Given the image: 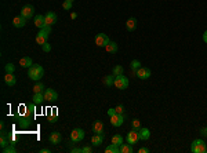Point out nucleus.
<instances>
[{
    "label": "nucleus",
    "instance_id": "nucleus-1",
    "mask_svg": "<svg viewBox=\"0 0 207 153\" xmlns=\"http://www.w3.org/2000/svg\"><path fill=\"white\" fill-rule=\"evenodd\" d=\"M191 152L192 153H206L207 152V145L203 139H195L191 145Z\"/></svg>",
    "mask_w": 207,
    "mask_h": 153
},
{
    "label": "nucleus",
    "instance_id": "nucleus-2",
    "mask_svg": "<svg viewBox=\"0 0 207 153\" xmlns=\"http://www.w3.org/2000/svg\"><path fill=\"white\" fill-rule=\"evenodd\" d=\"M113 86L119 90H126L129 87V79L126 76L120 75V76H115V81H113Z\"/></svg>",
    "mask_w": 207,
    "mask_h": 153
},
{
    "label": "nucleus",
    "instance_id": "nucleus-3",
    "mask_svg": "<svg viewBox=\"0 0 207 153\" xmlns=\"http://www.w3.org/2000/svg\"><path fill=\"white\" fill-rule=\"evenodd\" d=\"M94 40H95V44H97L98 47H105V46H106V44L111 41L109 37H108L105 33H98L97 36H95Z\"/></svg>",
    "mask_w": 207,
    "mask_h": 153
},
{
    "label": "nucleus",
    "instance_id": "nucleus-4",
    "mask_svg": "<svg viewBox=\"0 0 207 153\" xmlns=\"http://www.w3.org/2000/svg\"><path fill=\"white\" fill-rule=\"evenodd\" d=\"M84 138V131L82 128H75L71 132V141L72 142H80Z\"/></svg>",
    "mask_w": 207,
    "mask_h": 153
},
{
    "label": "nucleus",
    "instance_id": "nucleus-5",
    "mask_svg": "<svg viewBox=\"0 0 207 153\" xmlns=\"http://www.w3.org/2000/svg\"><path fill=\"white\" fill-rule=\"evenodd\" d=\"M33 14H35V8H33V6H31V4H26V6H24L22 7V10H21V14L24 18H26V20H29V18L33 17Z\"/></svg>",
    "mask_w": 207,
    "mask_h": 153
},
{
    "label": "nucleus",
    "instance_id": "nucleus-6",
    "mask_svg": "<svg viewBox=\"0 0 207 153\" xmlns=\"http://www.w3.org/2000/svg\"><path fill=\"white\" fill-rule=\"evenodd\" d=\"M123 123H124V114L116 113L113 116H111V124L113 127H120V126H123Z\"/></svg>",
    "mask_w": 207,
    "mask_h": 153
},
{
    "label": "nucleus",
    "instance_id": "nucleus-7",
    "mask_svg": "<svg viewBox=\"0 0 207 153\" xmlns=\"http://www.w3.org/2000/svg\"><path fill=\"white\" fill-rule=\"evenodd\" d=\"M126 139H127V142H129L130 145H135V143L139 141V134H138V131H135V130H131V131L127 134Z\"/></svg>",
    "mask_w": 207,
    "mask_h": 153
},
{
    "label": "nucleus",
    "instance_id": "nucleus-8",
    "mask_svg": "<svg viewBox=\"0 0 207 153\" xmlns=\"http://www.w3.org/2000/svg\"><path fill=\"white\" fill-rule=\"evenodd\" d=\"M43 95H44V101H47V102H53V101H55L57 98H58V94H57L54 90H51V88L44 90Z\"/></svg>",
    "mask_w": 207,
    "mask_h": 153
},
{
    "label": "nucleus",
    "instance_id": "nucleus-9",
    "mask_svg": "<svg viewBox=\"0 0 207 153\" xmlns=\"http://www.w3.org/2000/svg\"><path fill=\"white\" fill-rule=\"evenodd\" d=\"M28 76L31 77V80H40V76H39V72H37V68H36V63H33V65L31 66V68H28Z\"/></svg>",
    "mask_w": 207,
    "mask_h": 153
},
{
    "label": "nucleus",
    "instance_id": "nucleus-10",
    "mask_svg": "<svg viewBox=\"0 0 207 153\" xmlns=\"http://www.w3.org/2000/svg\"><path fill=\"white\" fill-rule=\"evenodd\" d=\"M135 76H137V77H139V79H142V80H146L148 77H151V69L141 66V68L135 72Z\"/></svg>",
    "mask_w": 207,
    "mask_h": 153
},
{
    "label": "nucleus",
    "instance_id": "nucleus-11",
    "mask_svg": "<svg viewBox=\"0 0 207 153\" xmlns=\"http://www.w3.org/2000/svg\"><path fill=\"white\" fill-rule=\"evenodd\" d=\"M93 132L94 134H100V135H102L105 138V132H104V124L101 120H97V122H94L93 124Z\"/></svg>",
    "mask_w": 207,
    "mask_h": 153
},
{
    "label": "nucleus",
    "instance_id": "nucleus-12",
    "mask_svg": "<svg viewBox=\"0 0 207 153\" xmlns=\"http://www.w3.org/2000/svg\"><path fill=\"white\" fill-rule=\"evenodd\" d=\"M44 18H46V25H49V26H53L54 24L57 22V14L53 11H49L46 15H44Z\"/></svg>",
    "mask_w": 207,
    "mask_h": 153
},
{
    "label": "nucleus",
    "instance_id": "nucleus-13",
    "mask_svg": "<svg viewBox=\"0 0 207 153\" xmlns=\"http://www.w3.org/2000/svg\"><path fill=\"white\" fill-rule=\"evenodd\" d=\"M138 134H139V139H142V141H148V139L151 138V131H149V128H146V127H141V128L138 130Z\"/></svg>",
    "mask_w": 207,
    "mask_h": 153
},
{
    "label": "nucleus",
    "instance_id": "nucleus-14",
    "mask_svg": "<svg viewBox=\"0 0 207 153\" xmlns=\"http://www.w3.org/2000/svg\"><path fill=\"white\" fill-rule=\"evenodd\" d=\"M12 25H14L15 28H24L25 25H26V18H24L22 15L15 17L14 20H12Z\"/></svg>",
    "mask_w": 207,
    "mask_h": 153
},
{
    "label": "nucleus",
    "instance_id": "nucleus-15",
    "mask_svg": "<svg viewBox=\"0 0 207 153\" xmlns=\"http://www.w3.org/2000/svg\"><path fill=\"white\" fill-rule=\"evenodd\" d=\"M61 139H62V137H61V134H59L58 131H54L51 132V135H50V138H49V141L53 143V145H58L59 142H61Z\"/></svg>",
    "mask_w": 207,
    "mask_h": 153
},
{
    "label": "nucleus",
    "instance_id": "nucleus-16",
    "mask_svg": "<svg viewBox=\"0 0 207 153\" xmlns=\"http://www.w3.org/2000/svg\"><path fill=\"white\" fill-rule=\"evenodd\" d=\"M35 25H36L39 29H41V28L46 26V18H44V15H36L35 17Z\"/></svg>",
    "mask_w": 207,
    "mask_h": 153
},
{
    "label": "nucleus",
    "instance_id": "nucleus-17",
    "mask_svg": "<svg viewBox=\"0 0 207 153\" xmlns=\"http://www.w3.org/2000/svg\"><path fill=\"white\" fill-rule=\"evenodd\" d=\"M35 105H36V104L33 102V104L26 105V106H25V109H26V110H25V114H24L25 117H29V119H32V117L35 116Z\"/></svg>",
    "mask_w": 207,
    "mask_h": 153
},
{
    "label": "nucleus",
    "instance_id": "nucleus-18",
    "mask_svg": "<svg viewBox=\"0 0 207 153\" xmlns=\"http://www.w3.org/2000/svg\"><path fill=\"white\" fill-rule=\"evenodd\" d=\"M137 28V20L134 17H131V18H129L126 22V29L129 30V32H133Z\"/></svg>",
    "mask_w": 207,
    "mask_h": 153
},
{
    "label": "nucleus",
    "instance_id": "nucleus-19",
    "mask_svg": "<svg viewBox=\"0 0 207 153\" xmlns=\"http://www.w3.org/2000/svg\"><path fill=\"white\" fill-rule=\"evenodd\" d=\"M104 141V137L100 135V134H94L93 137H91V145L93 146H100L101 143Z\"/></svg>",
    "mask_w": 207,
    "mask_h": 153
},
{
    "label": "nucleus",
    "instance_id": "nucleus-20",
    "mask_svg": "<svg viewBox=\"0 0 207 153\" xmlns=\"http://www.w3.org/2000/svg\"><path fill=\"white\" fill-rule=\"evenodd\" d=\"M17 120H18V124H20V127H22V128H26V127L31 126V119L29 117H18L17 116Z\"/></svg>",
    "mask_w": 207,
    "mask_h": 153
},
{
    "label": "nucleus",
    "instance_id": "nucleus-21",
    "mask_svg": "<svg viewBox=\"0 0 207 153\" xmlns=\"http://www.w3.org/2000/svg\"><path fill=\"white\" fill-rule=\"evenodd\" d=\"M15 81H17V79H15V76L12 75V73H6L4 76V83L7 86H14Z\"/></svg>",
    "mask_w": 207,
    "mask_h": 153
},
{
    "label": "nucleus",
    "instance_id": "nucleus-22",
    "mask_svg": "<svg viewBox=\"0 0 207 153\" xmlns=\"http://www.w3.org/2000/svg\"><path fill=\"white\" fill-rule=\"evenodd\" d=\"M20 65L22 66V68H31V66L33 65V62H32V59L29 58V57H22V58L20 59Z\"/></svg>",
    "mask_w": 207,
    "mask_h": 153
},
{
    "label": "nucleus",
    "instance_id": "nucleus-23",
    "mask_svg": "<svg viewBox=\"0 0 207 153\" xmlns=\"http://www.w3.org/2000/svg\"><path fill=\"white\" fill-rule=\"evenodd\" d=\"M105 50L111 54H116L117 53V44L115 43V41H109V43L105 46Z\"/></svg>",
    "mask_w": 207,
    "mask_h": 153
},
{
    "label": "nucleus",
    "instance_id": "nucleus-24",
    "mask_svg": "<svg viewBox=\"0 0 207 153\" xmlns=\"http://www.w3.org/2000/svg\"><path fill=\"white\" fill-rule=\"evenodd\" d=\"M50 33H51V26H49V25H46L44 28H41V29H39V36H43V37H49L50 36Z\"/></svg>",
    "mask_w": 207,
    "mask_h": 153
},
{
    "label": "nucleus",
    "instance_id": "nucleus-25",
    "mask_svg": "<svg viewBox=\"0 0 207 153\" xmlns=\"http://www.w3.org/2000/svg\"><path fill=\"white\" fill-rule=\"evenodd\" d=\"M120 152V146L115 145V143H111L106 149H105V153H119Z\"/></svg>",
    "mask_w": 207,
    "mask_h": 153
},
{
    "label": "nucleus",
    "instance_id": "nucleus-26",
    "mask_svg": "<svg viewBox=\"0 0 207 153\" xmlns=\"http://www.w3.org/2000/svg\"><path fill=\"white\" fill-rule=\"evenodd\" d=\"M43 101H44L43 92H35V94H33V102H35V104H36V105H40Z\"/></svg>",
    "mask_w": 207,
    "mask_h": 153
},
{
    "label": "nucleus",
    "instance_id": "nucleus-27",
    "mask_svg": "<svg viewBox=\"0 0 207 153\" xmlns=\"http://www.w3.org/2000/svg\"><path fill=\"white\" fill-rule=\"evenodd\" d=\"M131 152H133V145H130L129 142L120 145V153H131Z\"/></svg>",
    "mask_w": 207,
    "mask_h": 153
},
{
    "label": "nucleus",
    "instance_id": "nucleus-28",
    "mask_svg": "<svg viewBox=\"0 0 207 153\" xmlns=\"http://www.w3.org/2000/svg\"><path fill=\"white\" fill-rule=\"evenodd\" d=\"M102 81H104V84H105V86H108V87H109V86H112V84H113V81H115V76H113V75H108V76H105Z\"/></svg>",
    "mask_w": 207,
    "mask_h": 153
},
{
    "label": "nucleus",
    "instance_id": "nucleus-29",
    "mask_svg": "<svg viewBox=\"0 0 207 153\" xmlns=\"http://www.w3.org/2000/svg\"><path fill=\"white\" fill-rule=\"evenodd\" d=\"M123 72H124L123 66L122 65H116L113 68V71H112V75L113 76H120V75H123Z\"/></svg>",
    "mask_w": 207,
    "mask_h": 153
},
{
    "label": "nucleus",
    "instance_id": "nucleus-30",
    "mask_svg": "<svg viewBox=\"0 0 207 153\" xmlns=\"http://www.w3.org/2000/svg\"><path fill=\"white\" fill-rule=\"evenodd\" d=\"M112 143H115V145H122L123 143V137L122 135H119V134H116V135H113L112 137Z\"/></svg>",
    "mask_w": 207,
    "mask_h": 153
},
{
    "label": "nucleus",
    "instance_id": "nucleus-31",
    "mask_svg": "<svg viewBox=\"0 0 207 153\" xmlns=\"http://www.w3.org/2000/svg\"><path fill=\"white\" fill-rule=\"evenodd\" d=\"M2 151H3V153H15V152H17V149H15L14 143H11V145H7L6 148H3Z\"/></svg>",
    "mask_w": 207,
    "mask_h": 153
},
{
    "label": "nucleus",
    "instance_id": "nucleus-32",
    "mask_svg": "<svg viewBox=\"0 0 207 153\" xmlns=\"http://www.w3.org/2000/svg\"><path fill=\"white\" fill-rule=\"evenodd\" d=\"M130 66H131L133 72H134V75H135V72L141 68V62H139L138 59H134V61H131V65H130Z\"/></svg>",
    "mask_w": 207,
    "mask_h": 153
},
{
    "label": "nucleus",
    "instance_id": "nucleus-33",
    "mask_svg": "<svg viewBox=\"0 0 207 153\" xmlns=\"http://www.w3.org/2000/svg\"><path fill=\"white\" fill-rule=\"evenodd\" d=\"M33 92H44V86L43 83H36L33 87Z\"/></svg>",
    "mask_w": 207,
    "mask_h": 153
},
{
    "label": "nucleus",
    "instance_id": "nucleus-34",
    "mask_svg": "<svg viewBox=\"0 0 207 153\" xmlns=\"http://www.w3.org/2000/svg\"><path fill=\"white\" fill-rule=\"evenodd\" d=\"M8 138H7V135H2V138H0V146H2V149L3 148H6V146L8 145Z\"/></svg>",
    "mask_w": 207,
    "mask_h": 153
},
{
    "label": "nucleus",
    "instance_id": "nucleus-35",
    "mask_svg": "<svg viewBox=\"0 0 207 153\" xmlns=\"http://www.w3.org/2000/svg\"><path fill=\"white\" fill-rule=\"evenodd\" d=\"M131 126H133V130H135V131H138L139 128H141V122H139L138 119H134L131 122Z\"/></svg>",
    "mask_w": 207,
    "mask_h": 153
},
{
    "label": "nucleus",
    "instance_id": "nucleus-36",
    "mask_svg": "<svg viewBox=\"0 0 207 153\" xmlns=\"http://www.w3.org/2000/svg\"><path fill=\"white\" fill-rule=\"evenodd\" d=\"M41 50H43L44 53H50V51H51V44H50L49 41H46V43L41 46Z\"/></svg>",
    "mask_w": 207,
    "mask_h": 153
},
{
    "label": "nucleus",
    "instance_id": "nucleus-37",
    "mask_svg": "<svg viewBox=\"0 0 207 153\" xmlns=\"http://www.w3.org/2000/svg\"><path fill=\"white\" fill-rule=\"evenodd\" d=\"M72 3H73V2H68V0H64V3H62L64 10H71V8H72Z\"/></svg>",
    "mask_w": 207,
    "mask_h": 153
},
{
    "label": "nucleus",
    "instance_id": "nucleus-38",
    "mask_svg": "<svg viewBox=\"0 0 207 153\" xmlns=\"http://www.w3.org/2000/svg\"><path fill=\"white\" fill-rule=\"evenodd\" d=\"M4 69H6V73H12L14 69H15V66L12 65V63H7V65L4 66Z\"/></svg>",
    "mask_w": 207,
    "mask_h": 153
},
{
    "label": "nucleus",
    "instance_id": "nucleus-39",
    "mask_svg": "<svg viewBox=\"0 0 207 153\" xmlns=\"http://www.w3.org/2000/svg\"><path fill=\"white\" fill-rule=\"evenodd\" d=\"M46 41H47V39H46V37H43V36H39V35H37V36H36V43H37V44H40V46H43V44L46 43Z\"/></svg>",
    "mask_w": 207,
    "mask_h": 153
},
{
    "label": "nucleus",
    "instance_id": "nucleus-40",
    "mask_svg": "<svg viewBox=\"0 0 207 153\" xmlns=\"http://www.w3.org/2000/svg\"><path fill=\"white\" fill-rule=\"evenodd\" d=\"M115 109H116V113L124 114V106H123V105H117V106L115 108Z\"/></svg>",
    "mask_w": 207,
    "mask_h": 153
},
{
    "label": "nucleus",
    "instance_id": "nucleus-41",
    "mask_svg": "<svg viewBox=\"0 0 207 153\" xmlns=\"http://www.w3.org/2000/svg\"><path fill=\"white\" fill-rule=\"evenodd\" d=\"M36 68H37V72H39V76H40V77H43V75H44L43 66H40V65H37V63H36Z\"/></svg>",
    "mask_w": 207,
    "mask_h": 153
},
{
    "label": "nucleus",
    "instance_id": "nucleus-42",
    "mask_svg": "<svg viewBox=\"0 0 207 153\" xmlns=\"http://www.w3.org/2000/svg\"><path fill=\"white\" fill-rule=\"evenodd\" d=\"M113 114H116V109H115V108H109V109H108V116H113Z\"/></svg>",
    "mask_w": 207,
    "mask_h": 153
},
{
    "label": "nucleus",
    "instance_id": "nucleus-43",
    "mask_svg": "<svg viewBox=\"0 0 207 153\" xmlns=\"http://www.w3.org/2000/svg\"><path fill=\"white\" fill-rule=\"evenodd\" d=\"M82 153H91V148L90 146H84V148H82Z\"/></svg>",
    "mask_w": 207,
    "mask_h": 153
},
{
    "label": "nucleus",
    "instance_id": "nucleus-44",
    "mask_svg": "<svg viewBox=\"0 0 207 153\" xmlns=\"http://www.w3.org/2000/svg\"><path fill=\"white\" fill-rule=\"evenodd\" d=\"M200 134H202V137H207V127H203L200 130Z\"/></svg>",
    "mask_w": 207,
    "mask_h": 153
},
{
    "label": "nucleus",
    "instance_id": "nucleus-45",
    "mask_svg": "<svg viewBox=\"0 0 207 153\" xmlns=\"http://www.w3.org/2000/svg\"><path fill=\"white\" fill-rule=\"evenodd\" d=\"M138 153H149V149L148 148H139Z\"/></svg>",
    "mask_w": 207,
    "mask_h": 153
},
{
    "label": "nucleus",
    "instance_id": "nucleus-46",
    "mask_svg": "<svg viewBox=\"0 0 207 153\" xmlns=\"http://www.w3.org/2000/svg\"><path fill=\"white\" fill-rule=\"evenodd\" d=\"M71 152H72V153H82V149H79V148H73V149H71Z\"/></svg>",
    "mask_w": 207,
    "mask_h": 153
},
{
    "label": "nucleus",
    "instance_id": "nucleus-47",
    "mask_svg": "<svg viewBox=\"0 0 207 153\" xmlns=\"http://www.w3.org/2000/svg\"><path fill=\"white\" fill-rule=\"evenodd\" d=\"M203 41H205V43H207V30L205 32V33H203Z\"/></svg>",
    "mask_w": 207,
    "mask_h": 153
},
{
    "label": "nucleus",
    "instance_id": "nucleus-48",
    "mask_svg": "<svg viewBox=\"0 0 207 153\" xmlns=\"http://www.w3.org/2000/svg\"><path fill=\"white\" fill-rule=\"evenodd\" d=\"M40 153H50V149H40Z\"/></svg>",
    "mask_w": 207,
    "mask_h": 153
},
{
    "label": "nucleus",
    "instance_id": "nucleus-49",
    "mask_svg": "<svg viewBox=\"0 0 207 153\" xmlns=\"http://www.w3.org/2000/svg\"><path fill=\"white\" fill-rule=\"evenodd\" d=\"M76 17H78V14H76V12H72V14H71V18H72V20H75Z\"/></svg>",
    "mask_w": 207,
    "mask_h": 153
},
{
    "label": "nucleus",
    "instance_id": "nucleus-50",
    "mask_svg": "<svg viewBox=\"0 0 207 153\" xmlns=\"http://www.w3.org/2000/svg\"><path fill=\"white\" fill-rule=\"evenodd\" d=\"M68 2H73V0H68Z\"/></svg>",
    "mask_w": 207,
    "mask_h": 153
}]
</instances>
